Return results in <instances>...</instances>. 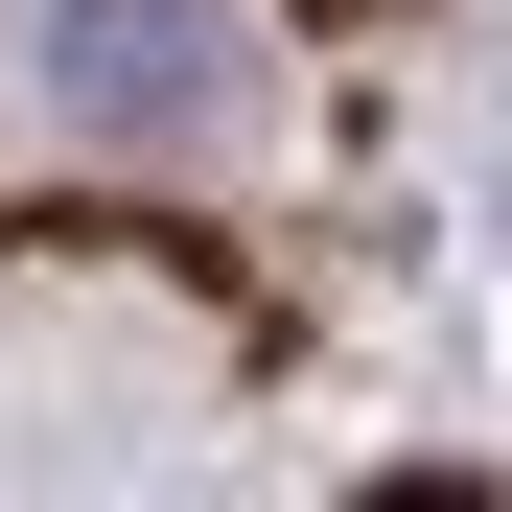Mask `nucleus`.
Masks as SVG:
<instances>
[{"mask_svg": "<svg viewBox=\"0 0 512 512\" xmlns=\"http://www.w3.org/2000/svg\"><path fill=\"white\" fill-rule=\"evenodd\" d=\"M47 117L94 163H210L256 117V47L210 24V0H47Z\"/></svg>", "mask_w": 512, "mask_h": 512, "instance_id": "obj_1", "label": "nucleus"}]
</instances>
